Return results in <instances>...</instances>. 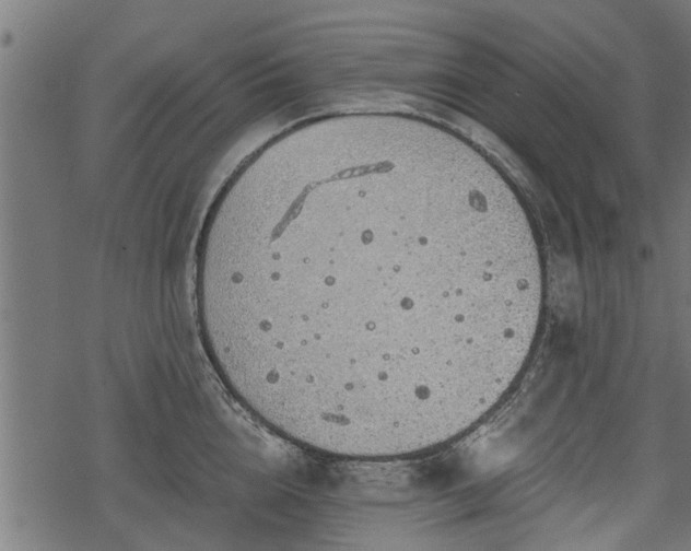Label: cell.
Returning a JSON list of instances; mask_svg holds the SVG:
<instances>
[{
    "instance_id": "6da1fadb",
    "label": "cell",
    "mask_w": 691,
    "mask_h": 551,
    "mask_svg": "<svg viewBox=\"0 0 691 551\" xmlns=\"http://www.w3.org/2000/svg\"><path fill=\"white\" fill-rule=\"evenodd\" d=\"M414 226L406 189L364 177L250 208L204 266L232 370L332 413L429 401L458 368L469 292Z\"/></svg>"
}]
</instances>
